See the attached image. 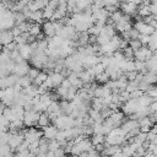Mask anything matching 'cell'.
Listing matches in <instances>:
<instances>
[{
    "label": "cell",
    "mask_w": 157,
    "mask_h": 157,
    "mask_svg": "<svg viewBox=\"0 0 157 157\" xmlns=\"http://www.w3.org/2000/svg\"><path fill=\"white\" fill-rule=\"evenodd\" d=\"M42 136H43L42 130H38L36 128H28L26 129V132H25V141H27L31 145L33 142H38Z\"/></svg>",
    "instance_id": "cell-1"
},
{
    "label": "cell",
    "mask_w": 157,
    "mask_h": 157,
    "mask_svg": "<svg viewBox=\"0 0 157 157\" xmlns=\"http://www.w3.org/2000/svg\"><path fill=\"white\" fill-rule=\"evenodd\" d=\"M38 119H39V113H37V112H34V110L25 112V115H23V124H25V126H27V128H33V126H37Z\"/></svg>",
    "instance_id": "cell-2"
},
{
    "label": "cell",
    "mask_w": 157,
    "mask_h": 157,
    "mask_svg": "<svg viewBox=\"0 0 157 157\" xmlns=\"http://www.w3.org/2000/svg\"><path fill=\"white\" fill-rule=\"evenodd\" d=\"M153 56V52H151L147 47H141L139 50L134 52V59L135 61H147Z\"/></svg>",
    "instance_id": "cell-3"
},
{
    "label": "cell",
    "mask_w": 157,
    "mask_h": 157,
    "mask_svg": "<svg viewBox=\"0 0 157 157\" xmlns=\"http://www.w3.org/2000/svg\"><path fill=\"white\" fill-rule=\"evenodd\" d=\"M42 33L45 38H53L55 36L54 23L52 21H44V23L42 25Z\"/></svg>",
    "instance_id": "cell-4"
},
{
    "label": "cell",
    "mask_w": 157,
    "mask_h": 157,
    "mask_svg": "<svg viewBox=\"0 0 157 157\" xmlns=\"http://www.w3.org/2000/svg\"><path fill=\"white\" fill-rule=\"evenodd\" d=\"M58 129L54 126V125H48L45 128L42 129V132H43V137H45L47 140H55V136L58 134Z\"/></svg>",
    "instance_id": "cell-5"
},
{
    "label": "cell",
    "mask_w": 157,
    "mask_h": 157,
    "mask_svg": "<svg viewBox=\"0 0 157 157\" xmlns=\"http://www.w3.org/2000/svg\"><path fill=\"white\" fill-rule=\"evenodd\" d=\"M13 39H15V37H13L11 29H9V31H1V33H0V42H1V45L2 47L12 43Z\"/></svg>",
    "instance_id": "cell-6"
},
{
    "label": "cell",
    "mask_w": 157,
    "mask_h": 157,
    "mask_svg": "<svg viewBox=\"0 0 157 157\" xmlns=\"http://www.w3.org/2000/svg\"><path fill=\"white\" fill-rule=\"evenodd\" d=\"M48 77L50 78V81H52L54 88L58 87V86H60L61 82H63V80H64L63 75H61V74H56V72H52V74H49Z\"/></svg>",
    "instance_id": "cell-7"
},
{
    "label": "cell",
    "mask_w": 157,
    "mask_h": 157,
    "mask_svg": "<svg viewBox=\"0 0 157 157\" xmlns=\"http://www.w3.org/2000/svg\"><path fill=\"white\" fill-rule=\"evenodd\" d=\"M49 123H50V120H49L48 114H47V113H40V114H39V119H38V124H37L36 128H42V129H43V128L48 126Z\"/></svg>",
    "instance_id": "cell-8"
},
{
    "label": "cell",
    "mask_w": 157,
    "mask_h": 157,
    "mask_svg": "<svg viewBox=\"0 0 157 157\" xmlns=\"http://www.w3.org/2000/svg\"><path fill=\"white\" fill-rule=\"evenodd\" d=\"M104 135L102 134H93L92 136H90V141L92 144V146H97L99 144H104Z\"/></svg>",
    "instance_id": "cell-9"
},
{
    "label": "cell",
    "mask_w": 157,
    "mask_h": 157,
    "mask_svg": "<svg viewBox=\"0 0 157 157\" xmlns=\"http://www.w3.org/2000/svg\"><path fill=\"white\" fill-rule=\"evenodd\" d=\"M103 101L102 98H92L91 101V109L93 110H97V112H101L103 109Z\"/></svg>",
    "instance_id": "cell-10"
},
{
    "label": "cell",
    "mask_w": 157,
    "mask_h": 157,
    "mask_svg": "<svg viewBox=\"0 0 157 157\" xmlns=\"http://www.w3.org/2000/svg\"><path fill=\"white\" fill-rule=\"evenodd\" d=\"M87 114H88V117L93 120V123H103V119H102V117H101V113L99 112H97V110H93V109H88V112H87Z\"/></svg>",
    "instance_id": "cell-11"
},
{
    "label": "cell",
    "mask_w": 157,
    "mask_h": 157,
    "mask_svg": "<svg viewBox=\"0 0 157 157\" xmlns=\"http://www.w3.org/2000/svg\"><path fill=\"white\" fill-rule=\"evenodd\" d=\"M94 81H96L97 83L105 85V83L109 81V77H108V75H107L105 72H102V74H99V75H97V76L94 77Z\"/></svg>",
    "instance_id": "cell-12"
},
{
    "label": "cell",
    "mask_w": 157,
    "mask_h": 157,
    "mask_svg": "<svg viewBox=\"0 0 157 157\" xmlns=\"http://www.w3.org/2000/svg\"><path fill=\"white\" fill-rule=\"evenodd\" d=\"M28 33H29L31 36H33V37H37V36H39V34L42 33V27H40V25H37V23H33Z\"/></svg>",
    "instance_id": "cell-13"
},
{
    "label": "cell",
    "mask_w": 157,
    "mask_h": 157,
    "mask_svg": "<svg viewBox=\"0 0 157 157\" xmlns=\"http://www.w3.org/2000/svg\"><path fill=\"white\" fill-rule=\"evenodd\" d=\"M39 74H40V70H39V69H37V67H29L27 76H28V78H29L31 81H33V80H36V78L38 77Z\"/></svg>",
    "instance_id": "cell-14"
},
{
    "label": "cell",
    "mask_w": 157,
    "mask_h": 157,
    "mask_svg": "<svg viewBox=\"0 0 157 157\" xmlns=\"http://www.w3.org/2000/svg\"><path fill=\"white\" fill-rule=\"evenodd\" d=\"M17 85H20L22 88H26V87H28V86H31V85H32V81L28 78V76H22V77H20V78H18Z\"/></svg>",
    "instance_id": "cell-15"
},
{
    "label": "cell",
    "mask_w": 157,
    "mask_h": 157,
    "mask_svg": "<svg viewBox=\"0 0 157 157\" xmlns=\"http://www.w3.org/2000/svg\"><path fill=\"white\" fill-rule=\"evenodd\" d=\"M137 124H139V128H144V126L151 128V126H152V124H151L148 117H142V118H140V119L137 120Z\"/></svg>",
    "instance_id": "cell-16"
},
{
    "label": "cell",
    "mask_w": 157,
    "mask_h": 157,
    "mask_svg": "<svg viewBox=\"0 0 157 157\" xmlns=\"http://www.w3.org/2000/svg\"><path fill=\"white\" fill-rule=\"evenodd\" d=\"M43 18L44 20H52V17H53V13H54V10H52L50 7H48V6H45L43 10Z\"/></svg>",
    "instance_id": "cell-17"
},
{
    "label": "cell",
    "mask_w": 157,
    "mask_h": 157,
    "mask_svg": "<svg viewBox=\"0 0 157 157\" xmlns=\"http://www.w3.org/2000/svg\"><path fill=\"white\" fill-rule=\"evenodd\" d=\"M129 47L132 49V52H136L142 47V44L140 43L139 39H131V40H129Z\"/></svg>",
    "instance_id": "cell-18"
},
{
    "label": "cell",
    "mask_w": 157,
    "mask_h": 157,
    "mask_svg": "<svg viewBox=\"0 0 157 157\" xmlns=\"http://www.w3.org/2000/svg\"><path fill=\"white\" fill-rule=\"evenodd\" d=\"M139 40L142 44V47H147L148 43L151 42V36H146V34H140L139 36Z\"/></svg>",
    "instance_id": "cell-19"
},
{
    "label": "cell",
    "mask_w": 157,
    "mask_h": 157,
    "mask_svg": "<svg viewBox=\"0 0 157 157\" xmlns=\"http://www.w3.org/2000/svg\"><path fill=\"white\" fill-rule=\"evenodd\" d=\"M99 113H101V117H102V119H103V120H104V119H108V118L113 114V112H112L108 107H105V105L103 107V109H102Z\"/></svg>",
    "instance_id": "cell-20"
},
{
    "label": "cell",
    "mask_w": 157,
    "mask_h": 157,
    "mask_svg": "<svg viewBox=\"0 0 157 157\" xmlns=\"http://www.w3.org/2000/svg\"><path fill=\"white\" fill-rule=\"evenodd\" d=\"M58 148H59V144H58V141H56V140H50L49 144H48V151L54 152V151H56Z\"/></svg>",
    "instance_id": "cell-21"
},
{
    "label": "cell",
    "mask_w": 157,
    "mask_h": 157,
    "mask_svg": "<svg viewBox=\"0 0 157 157\" xmlns=\"http://www.w3.org/2000/svg\"><path fill=\"white\" fill-rule=\"evenodd\" d=\"M136 75H137V71H129V72H125V74H124V76L126 77L128 82L135 81V78H136Z\"/></svg>",
    "instance_id": "cell-22"
},
{
    "label": "cell",
    "mask_w": 157,
    "mask_h": 157,
    "mask_svg": "<svg viewBox=\"0 0 157 157\" xmlns=\"http://www.w3.org/2000/svg\"><path fill=\"white\" fill-rule=\"evenodd\" d=\"M142 96H144V92H142V91L135 90V91H132V92L130 93V99H139V98L142 97Z\"/></svg>",
    "instance_id": "cell-23"
},
{
    "label": "cell",
    "mask_w": 157,
    "mask_h": 157,
    "mask_svg": "<svg viewBox=\"0 0 157 157\" xmlns=\"http://www.w3.org/2000/svg\"><path fill=\"white\" fill-rule=\"evenodd\" d=\"M135 90H137V83H136L135 81L128 82V86H126V90H125V91H128L129 93H131V92L135 91Z\"/></svg>",
    "instance_id": "cell-24"
},
{
    "label": "cell",
    "mask_w": 157,
    "mask_h": 157,
    "mask_svg": "<svg viewBox=\"0 0 157 157\" xmlns=\"http://www.w3.org/2000/svg\"><path fill=\"white\" fill-rule=\"evenodd\" d=\"M11 32H12L13 37H18V36H21V34H22V31H21V29H20V27H17V26H13V27L11 28Z\"/></svg>",
    "instance_id": "cell-25"
},
{
    "label": "cell",
    "mask_w": 157,
    "mask_h": 157,
    "mask_svg": "<svg viewBox=\"0 0 157 157\" xmlns=\"http://www.w3.org/2000/svg\"><path fill=\"white\" fill-rule=\"evenodd\" d=\"M54 156H55V157H65V156H66V153H65L64 148L59 147L56 151H54Z\"/></svg>",
    "instance_id": "cell-26"
},
{
    "label": "cell",
    "mask_w": 157,
    "mask_h": 157,
    "mask_svg": "<svg viewBox=\"0 0 157 157\" xmlns=\"http://www.w3.org/2000/svg\"><path fill=\"white\" fill-rule=\"evenodd\" d=\"M60 86H61V87H64V88H66V90H69V88L71 87V85H70V82H69V80H67V78H64Z\"/></svg>",
    "instance_id": "cell-27"
},
{
    "label": "cell",
    "mask_w": 157,
    "mask_h": 157,
    "mask_svg": "<svg viewBox=\"0 0 157 157\" xmlns=\"http://www.w3.org/2000/svg\"><path fill=\"white\" fill-rule=\"evenodd\" d=\"M67 6L74 9V7L76 6V1H74V0H70V1H67Z\"/></svg>",
    "instance_id": "cell-28"
},
{
    "label": "cell",
    "mask_w": 157,
    "mask_h": 157,
    "mask_svg": "<svg viewBox=\"0 0 157 157\" xmlns=\"http://www.w3.org/2000/svg\"><path fill=\"white\" fill-rule=\"evenodd\" d=\"M45 157H55V156H54V152H52V151H48V152L45 153Z\"/></svg>",
    "instance_id": "cell-29"
},
{
    "label": "cell",
    "mask_w": 157,
    "mask_h": 157,
    "mask_svg": "<svg viewBox=\"0 0 157 157\" xmlns=\"http://www.w3.org/2000/svg\"><path fill=\"white\" fill-rule=\"evenodd\" d=\"M142 157H156V156H155L153 153H151V152H146V153H145Z\"/></svg>",
    "instance_id": "cell-30"
},
{
    "label": "cell",
    "mask_w": 157,
    "mask_h": 157,
    "mask_svg": "<svg viewBox=\"0 0 157 157\" xmlns=\"http://www.w3.org/2000/svg\"><path fill=\"white\" fill-rule=\"evenodd\" d=\"M4 94H5L4 90H0V102H1V101H2V98H4Z\"/></svg>",
    "instance_id": "cell-31"
}]
</instances>
